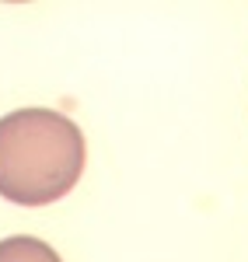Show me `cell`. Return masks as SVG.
Masks as SVG:
<instances>
[{"mask_svg":"<svg viewBox=\"0 0 248 262\" xmlns=\"http://www.w3.org/2000/svg\"><path fill=\"white\" fill-rule=\"evenodd\" d=\"M0 262H63V259L56 255V248H49L39 238L14 234V238L0 242Z\"/></svg>","mask_w":248,"mask_h":262,"instance_id":"cell-2","label":"cell"},{"mask_svg":"<svg viewBox=\"0 0 248 262\" xmlns=\"http://www.w3.org/2000/svg\"><path fill=\"white\" fill-rule=\"evenodd\" d=\"M84 171V133L53 108H18L0 119V196L18 206L63 200Z\"/></svg>","mask_w":248,"mask_h":262,"instance_id":"cell-1","label":"cell"}]
</instances>
